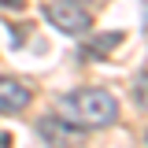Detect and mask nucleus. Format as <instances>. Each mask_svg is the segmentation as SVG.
<instances>
[{
	"label": "nucleus",
	"mask_w": 148,
	"mask_h": 148,
	"mask_svg": "<svg viewBox=\"0 0 148 148\" xmlns=\"http://www.w3.org/2000/svg\"><path fill=\"white\" fill-rule=\"evenodd\" d=\"M133 100H137V108L148 115V71L137 74V82H133Z\"/></svg>",
	"instance_id": "6"
},
{
	"label": "nucleus",
	"mask_w": 148,
	"mask_h": 148,
	"mask_svg": "<svg viewBox=\"0 0 148 148\" xmlns=\"http://www.w3.org/2000/svg\"><path fill=\"white\" fill-rule=\"evenodd\" d=\"M74 4H89V0H74Z\"/></svg>",
	"instance_id": "9"
},
{
	"label": "nucleus",
	"mask_w": 148,
	"mask_h": 148,
	"mask_svg": "<svg viewBox=\"0 0 148 148\" xmlns=\"http://www.w3.org/2000/svg\"><path fill=\"white\" fill-rule=\"evenodd\" d=\"M41 137L52 148H71L78 145V133H74L71 122H59V119H41Z\"/></svg>",
	"instance_id": "4"
},
{
	"label": "nucleus",
	"mask_w": 148,
	"mask_h": 148,
	"mask_svg": "<svg viewBox=\"0 0 148 148\" xmlns=\"http://www.w3.org/2000/svg\"><path fill=\"white\" fill-rule=\"evenodd\" d=\"M119 119V104L108 89H74L71 96H63V122L85 130L111 126Z\"/></svg>",
	"instance_id": "1"
},
{
	"label": "nucleus",
	"mask_w": 148,
	"mask_h": 148,
	"mask_svg": "<svg viewBox=\"0 0 148 148\" xmlns=\"http://www.w3.org/2000/svg\"><path fill=\"white\" fill-rule=\"evenodd\" d=\"M145 26H148V8H145Z\"/></svg>",
	"instance_id": "8"
},
{
	"label": "nucleus",
	"mask_w": 148,
	"mask_h": 148,
	"mask_svg": "<svg viewBox=\"0 0 148 148\" xmlns=\"http://www.w3.org/2000/svg\"><path fill=\"white\" fill-rule=\"evenodd\" d=\"M122 41V34H104V37H92L89 41V56H108L115 45Z\"/></svg>",
	"instance_id": "5"
},
{
	"label": "nucleus",
	"mask_w": 148,
	"mask_h": 148,
	"mask_svg": "<svg viewBox=\"0 0 148 148\" xmlns=\"http://www.w3.org/2000/svg\"><path fill=\"white\" fill-rule=\"evenodd\" d=\"M45 18L52 22L56 30H63V34H89L92 26V15L82 8V4H74V0H52V4H45Z\"/></svg>",
	"instance_id": "2"
},
{
	"label": "nucleus",
	"mask_w": 148,
	"mask_h": 148,
	"mask_svg": "<svg viewBox=\"0 0 148 148\" xmlns=\"http://www.w3.org/2000/svg\"><path fill=\"white\" fill-rule=\"evenodd\" d=\"M0 148H8V133H0Z\"/></svg>",
	"instance_id": "7"
},
{
	"label": "nucleus",
	"mask_w": 148,
	"mask_h": 148,
	"mask_svg": "<svg viewBox=\"0 0 148 148\" xmlns=\"http://www.w3.org/2000/svg\"><path fill=\"white\" fill-rule=\"evenodd\" d=\"M30 85L18 82V78H0V115H15L30 104Z\"/></svg>",
	"instance_id": "3"
}]
</instances>
